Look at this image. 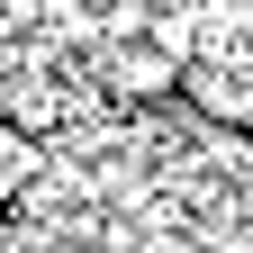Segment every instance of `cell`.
<instances>
[{
  "label": "cell",
  "instance_id": "6da1fadb",
  "mask_svg": "<svg viewBox=\"0 0 253 253\" xmlns=\"http://www.w3.org/2000/svg\"><path fill=\"white\" fill-rule=\"evenodd\" d=\"M109 73H118V90H163V82H172V63H163V54H145V45H126Z\"/></svg>",
  "mask_w": 253,
  "mask_h": 253
}]
</instances>
